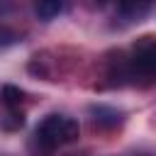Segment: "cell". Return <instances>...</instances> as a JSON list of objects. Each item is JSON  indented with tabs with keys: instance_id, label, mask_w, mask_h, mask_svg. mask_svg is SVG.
<instances>
[{
	"instance_id": "3",
	"label": "cell",
	"mask_w": 156,
	"mask_h": 156,
	"mask_svg": "<svg viewBox=\"0 0 156 156\" xmlns=\"http://www.w3.org/2000/svg\"><path fill=\"white\" fill-rule=\"evenodd\" d=\"M93 122L102 129H112L119 124V112L112 110V107H105V105H98L93 107Z\"/></svg>"
},
{
	"instance_id": "2",
	"label": "cell",
	"mask_w": 156,
	"mask_h": 156,
	"mask_svg": "<svg viewBox=\"0 0 156 156\" xmlns=\"http://www.w3.org/2000/svg\"><path fill=\"white\" fill-rule=\"evenodd\" d=\"M127 73L134 80L154 83L156 80V39L139 37L132 46V56L127 58Z\"/></svg>"
},
{
	"instance_id": "6",
	"label": "cell",
	"mask_w": 156,
	"mask_h": 156,
	"mask_svg": "<svg viewBox=\"0 0 156 156\" xmlns=\"http://www.w3.org/2000/svg\"><path fill=\"white\" fill-rule=\"evenodd\" d=\"M22 98H24V93H22L17 85H5V88H2V100H5V105H7L10 110H15V107L22 102Z\"/></svg>"
},
{
	"instance_id": "5",
	"label": "cell",
	"mask_w": 156,
	"mask_h": 156,
	"mask_svg": "<svg viewBox=\"0 0 156 156\" xmlns=\"http://www.w3.org/2000/svg\"><path fill=\"white\" fill-rule=\"evenodd\" d=\"M117 12L119 15H124L127 20H136V17H141V15H146L149 12V5H144V2H122L119 7H117Z\"/></svg>"
},
{
	"instance_id": "7",
	"label": "cell",
	"mask_w": 156,
	"mask_h": 156,
	"mask_svg": "<svg viewBox=\"0 0 156 156\" xmlns=\"http://www.w3.org/2000/svg\"><path fill=\"white\" fill-rule=\"evenodd\" d=\"M24 124V117H22V112H17V110H10V115L2 119V127L5 129H20Z\"/></svg>"
},
{
	"instance_id": "4",
	"label": "cell",
	"mask_w": 156,
	"mask_h": 156,
	"mask_svg": "<svg viewBox=\"0 0 156 156\" xmlns=\"http://www.w3.org/2000/svg\"><path fill=\"white\" fill-rule=\"evenodd\" d=\"M61 10H63V5H61L58 0H39V2L34 5V12H37V17H39V20H44V22L54 20V17H56Z\"/></svg>"
},
{
	"instance_id": "1",
	"label": "cell",
	"mask_w": 156,
	"mask_h": 156,
	"mask_svg": "<svg viewBox=\"0 0 156 156\" xmlns=\"http://www.w3.org/2000/svg\"><path fill=\"white\" fill-rule=\"evenodd\" d=\"M37 144L44 146V149H56V146H63V144H71L80 136V124L66 115H46L37 132Z\"/></svg>"
}]
</instances>
